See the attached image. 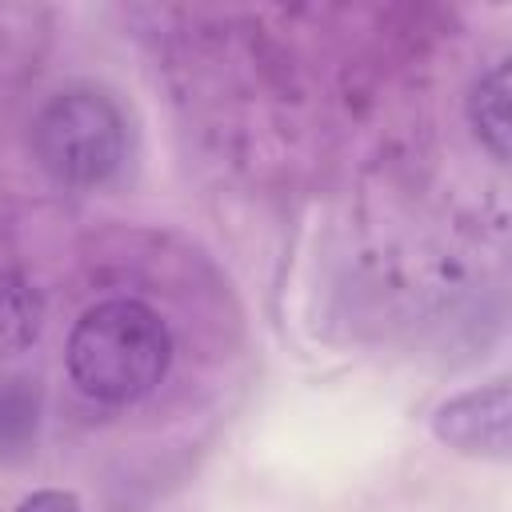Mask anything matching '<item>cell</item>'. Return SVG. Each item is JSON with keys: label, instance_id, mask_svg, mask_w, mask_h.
Returning <instances> with one entry per match:
<instances>
[{"label": "cell", "instance_id": "1", "mask_svg": "<svg viewBox=\"0 0 512 512\" xmlns=\"http://www.w3.org/2000/svg\"><path fill=\"white\" fill-rule=\"evenodd\" d=\"M68 376L100 404H136L164 380L172 364V336L160 312L140 300L92 304L68 336Z\"/></svg>", "mask_w": 512, "mask_h": 512}, {"label": "cell", "instance_id": "6", "mask_svg": "<svg viewBox=\"0 0 512 512\" xmlns=\"http://www.w3.org/2000/svg\"><path fill=\"white\" fill-rule=\"evenodd\" d=\"M16 512H84V508H80V496H76V492L40 488V492L24 496V500L16 504Z\"/></svg>", "mask_w": 512, "mask_h": 512}, {"label": "cell", "instance_id": "4", "mask_svg": "<svg viewBox=\"0 0 512 512\" xmlns=\"http://www.w3.org/2000/svg\"><path fill=\"white\" fill-rule=\"evenodd\" d=\"M508 92H512V72H508V60L492 64L476 84H472V96H468V120H472V132L480 136V144L504 164L508 160Z\"/></svg>", "mask_w": 512, "mask_h": 512}, {"label": "cell", "instance_id": "5", "mask_svg": "<svg viewBox=\"0 0 512 512\" xmlns=\"http://www.w3.org/2000/svg\"><path fill=\"white\" fill-rule=\"evenodd\" d=\"M36 324H40V308H36V296L28 292V284L0 272V352L32 340Z\"/></svg>", "mask_w": 512, "mask_h": 512}, {"label": "cell", "instance_id": "3", "mask_svg": "<svg viewBox=\"0 0 512 512\" xmlns=\"http://www.w3.org/2000/svg\"><path fill=\"white\" fill-rule=\"evenodd\" d=\"M432 436L460 456L508 460V452H512V392H508V384L492 380L484 388H468V392L444 400L432 412Z\"/></svg>", "mask_w": 512, "mask_h": 512}, {"label": "cell", "instance_id": "2", "mask_svg": "<svg viewBox=\"0 0 512 512\" xmlns=\"http://www.w3.org/2000/svg\"><path fill=\"white\" fill-rule=\"evenodd\" d=\"M32 148L52 180L92 188L124 160V116L100 92H60L36 116Z\"/></svg>", "mask_w": 512, "mask_h": 512}]
</instances>
